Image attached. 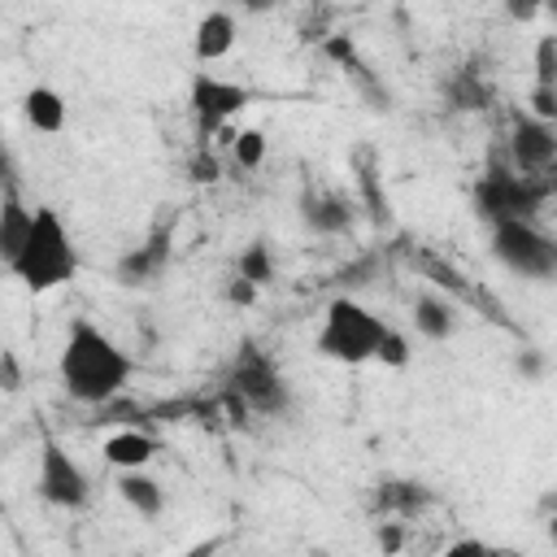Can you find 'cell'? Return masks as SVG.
Segmentation results:
<instances>
[{"instance_id": "6da1fadb", "label": "cell", "mask_w": 557, "mask_h": 557, "mask_svg": "<svg viewBox=\"0 0 557 557\" xmlns=\"http://www.w3.org/2000/svg\"><path fill=\"white\" fill-rule=\"evenodd\" d=\"M57 374H61V387L70 400L100 409L126 392V383L135 374V357L113 335H104L96 322L74 318L65 331V344H61Z\"/></svg>"}, {"instance_id": "7a4b0ae2", "label": "cell", "mask_w": 557, "mask_h": 557, "mask_svg": "<svg viewBox=\"0 0 557 557\" xmlns=\"http://www.w3.org/2000/svg\"><path fill=\"white\" fill-rule=\"evenodd\" d=\"M13 278H22L30 292H52V287H65L74 274H78V248L61 222L57 209L39 205L35 209V226L22 244V252L13 257L9 265Z\"/></svg>"}, {"instance_id": "3957f363", "label": "cell", "mask_w": 557, "mask_h": 557, "mask_svg": "<svg viewBox=\"0 0 557 557\" xmlns=\"http://www.w3.org/2000/svg\"><path fill=\"white\" fill-rule=\"evenodd\" d=\"M548 200H553V174H513L509 165L483 170L470 187V205L487 226H496V222H535V213Z\"/></svg>"}, {"instance_id": "277c9868", "label": "cell", "mask_w": 557, "mask_h": 557, "mask_svg": "<svg viewBox=\"0 0 557 557\" xmlns=\"http://www.w3.org/2000/svg\"><path fill=\"white\" fill-rule=\"evenodd\" d=\"M392 322H383L374 309H366L361 300L352 296H331L326 300V313H322V326L313 335V348L339 366H361V361H374V348L383 339Z\"/></svg>"}, {"instance_id": "5b68a950", "label": "cell", "mask_w": 557, "mask_h": 557, "mask_svg": "<svg viewBox=\"0 0 557 557\" xmlns=\"http://www.w3.org/2000/svg\"><path fill=\"white\" fill-rule=\"evenodd\" d=\"M222 392H231L248 413H265V418L292 409V387H287L283 370H278L274 357H270L265 348H257L252 339L239 344V352H235V361H231V370H226Z\"/></svg>"}, {"instance_id": "8992f818", "label": "cell", "mask_w": 557, "mask_h": 557, "mask_svg": "<svg viewBox=\"0 0 557 557\" xmlns=\"http://www.w3.org/2000/svg\"><path fill=\"white\" fill-rule=\"evenodd\" d=\"M492 257L518 278H553L557 274V244L535 222H496L492 226Z\"/></svg>"}, {"instance_id": "52a82bcc", "label": "cell", "mask_w": 557, "mask_h": 557, "mask_svg": "<svg viewBox=\"0 0 557 557\" xmlns=\"http://www.w3.org/2000/svg\"><path fill=\"white\" fill-rule=\"evenodd\" d=\"M252 100V91L244 83H231L222 74H209V70H196L191 74V87H187V104H191V122H196V135L209 139L218 135L235 113H244Z\"/></svg>"}, {"instance_id": "ba28073f", "label": "cell", "mask_w": 557, "mask_h": 557, "mask_svg": "<svg viewBox=\"0 0 557 557\" xmlns=\"http://www.w3.org/2000/svg\"><path fill=\"white\" fill-rule=\"evenodd\" d=\"M35 492L44 505L52 509H83L91 500V479L87 470L57 444V440H44L39 444V470H35Z\"/></svg>"}, {"instance_id": "9c48e42d", "label": "cell", "mask_w": 557, "mask_h": 557, "mask_svg": "<svg viewBox=\"0 0 557 557\" xmlns=\"http://www.w3.org/2000/svg\"><path fill=\"white\" fill-rule=\"evenodd\" d=\"M505 152H509V170L513 174H553V161H557V131H553V122H540L527 109L513 113Z\"/></svg>"}, {"instance_id": "30bf717a", "label": "cell", "mask_w": 557, "mask_h": 557, "mask_svg": "<svg viewBox=\"0 0 557 557\" xmlns=\"http://www.w3.org/2000/svg\"><path fill=\"white\" fill-rule=\"evenodd\" d=\"M170 257H174V226H170V222H161V226H152V235H148L144 244H135V248H126V252L117 257L113 278H117L122 287L157 283V278L165 274Z\"/></svg>"}, {"instance_id": "8fae6325", "label": "cell", "mask_w": 557, "mask_h": 557, "mask_svg": "<svg viewBox=\"0 0 557 557\" xmlns=\"http://www.w3.org/2000/svg\"><path fill=\"white\" fill-rule=\"evenodd\" d=\"M296 213H300V226L313 231V235H322V239L348 235L352 231V218H357L352 213V200L339 196V191H326V187H305Z\"/></svg>"}, {"instance_id": "7c38bea8", "label": "cell", "mask_w": 557, "mask_h": 557, "mask_svg": "<svg viewBox=\"0 0 557 557\" xmlns=\"http://www.w3.org/2000/svg\"><path fill=\"white\" fill-rule=\"evenodd\" d=\"M431 500H435L431 487H426V483H413V479H383V483H374V492H370V509H374L379 518H413V513H422Z\"/></svg>"}, {"instance_id": "4fadbf2b", "label": "cell", "mask_w": 557, "mask_h": 557, "mask_svg": "<svg viewBox=\"0 0 557 557\" xmlns=\"http://www.w3.org/2000/svg\"><path fill=\"white\" fill-rule=\"evenodd\" d=\"M239 39V26H235V13L226 9H209L200 22H196V35H191V52L200 65H213L222 61Z\"/></svg>"}, {"instance_id": "5bb4252c", "label": "cell", "mask_w": 557, "mask_h": 557, "mask_svg": "<svg viewBox=\"0 0 557 557\" xmlns=\"http://www.w3.org/2000/svg\"><path fill=\"white\" fill-rule=\"evenodd\" d=\"M30 226H35V209L22 200V191H0V265L4 270L22 252Z\"/></svg>"}, {"instance_id": "9a60e30c", "label": "cell", "mask_w": 557, "mask_h": 557, "mask_svg": "<svg viewBox=\"0 0 557 557\" xmlns=\"http://www.w3.org/2000/svg\"><path fill=\"white\" fill-rule=\"evenodd\" d=\"M413 326H418V335L431 339V344L453 339V331H457V309H453V300H444V296H435V292H422V296L413 300Z\"/></svg>"}, {"instance_id": "2e32d148", "label": "cell", "mask_w": 557, "mask_h": 557, "mask_svg": "<svg viewBox=\"0 0 557 557\" xmlns=\"http://www.w3.org/2000/svg\"><path fill=\"white\" fill-rule=\"evenodd\" d=\"M117 496H122L126 509H135L139 518H161V509H165V487H161L148 470H122V474H117Z\"/></svg>"}, {"instance_id": "e0dca14e", "label": "cell", "mask_w": 557, "mask_h": 557, "mask_svg": "<svg viewBox=\"0 0 557 557\" xmlns=\"http://www.w3.org/2000/svg\"><path fill=\"white\" fill-rule=\"evenodd\" d=\"M157 457V440L148 431H113L104 440V461L117 466V470H144L148 461Z\"/></svg>"}, {"instance_id": "ac0fdd59", "label": "cell", "mask_w": 557, "mask_h": 557, "mask_svg": "<svg viewBox=\"0 0 557 557\" xmlns=\"http://www.w3.org/2000/svg\"><path fill=\"white\" fill-rule=\"evenodd\" d=\"M444 100L461 113H479V109H492L496 91L479 70H457V74L444 78Z\"/></svg>"}, {"instance_id": "d6986e66", "label": "cell", "mask_w": 557, "mask_h": 557, "mask_svg": "<svg viewBox=\"0 0 557 557\" xmlns=\"http://www.w3.org/2000/svg\"><path fill=\"white\" fill-rule=\"evenodd\" d=\"M22 113H26V122H30L35 131H44V135L65 131V100H61V91H52V87H44V83L22 96Z\"/></svg>"}, {"instance_id": "ffe728a7", "label": "cell", "mask_w": 557, "mask_h": 557, "mask_svg": "<svg viewBox=\"0 0 557 557\" xmlns=\"http://www.w3.org/2000/svg\"><path fill=\"white\" fill-rule=\"evenodd\" d=\"M235 274H239V278H248L252 287H265V283L274 278V252H270V244H265V239H252V244L239 252Z\"/></svg>"}, {"instance_id": "44dd1931", "label": "cell", "mask_w": 557, "mask_h": 557, "mask_svg": "<svg viewBox=\"0 0 557 557\" xmlns=\"http://www.w3.org/2000/svg\"><path fill=\"white\" fill-rule=\"evenodd\" d=\"M379 270H383V257H379V252H361V257H352L348 265H339V270H335V283L344 287L339 296H352V292L370 287V283L379 278Z\"/></svg>"}, {"instance_id": "7402d4cb", "label": "cell", "mask_w": 557, "mask_h": 557, "mask_svg": "<svg viewBox=\"0 0 557 557\" xmlns=\"http://www.w3.org/2000/svg\"><path fill=\"white\" fill-rule=\"evenodd\" d=\"M374 361H383L387 370H405V366L413 361V344H409V335L396 331V326H387L383 339H379V348H374Z\"/></svg>"}, {"instance_id": "603a6c76", "label": "cell", "mask_w": 557, "mask_h": 557, "mask_svg": "<svg viewBox=\"0 0 557 557\" xmlns=\"http://www.w3.org/2000/svg\"><path fill=\"white\" fill-rule=\"evenodd\" d=\"M231 157H235V165L239 170H257L261 161H265V135L261 131H235L231 135Z\"/></svg>"}, {"instance_id": "cb8c5ba5", "label": "cell", "mask_w": 557, "mask_h": 557, "mask_svg": "<svg viewBox=\"0 0 557 557\" xmlns=\"http://www.w3.org/2000/svg\"><path fill=\"white\" fill-rule=\"evenodd\" d=\"M535 87H557V35H540L535 44Z\"/></svg>"}, {"instance_id": "d4e9b609", "label": "cell", "mask_w": 557, "mask_h": 557, "mask_svg": "<svg viewBox=\"0 0 557 557\" xmlns=\"http://www.w3.org/2000/svg\"><path fill=\"white\" fill-rule=\"evenodd\" d=\"M418 265H422V270H426V274H431L440 287H453L457 296H470V283H466V274H461V270H453V265H444L440 257H426V252H422V257H418Z\"/></svg>"}, {"instance_id": "484cf974", "label": "cell", "mask_w": 557, "mask_h": 557, "mask_svg": "<svg viewBox=\"0 0 557 557\" xmlns=\"http://www.w3.org/2000/svg\"><path fill=\"white\" fill-rule=\"evenodd\" d=\"M322 52H326L335 65H344V70H352V65L361 61V57H357V44H352L348 35H326V39H322Z\"/></svg>"}, {"instance_id": "4316f807", "label": "cell", "mask_w": 557, "mask_h": 557, "mask_svg": "<svg viewBox=\"0 0 557 557\" xmlns=\"http://www.w3.org/2000/svg\"><path fill=\"white\" fill-rule=\"evenodd\" d=\"M374 544L383 548V557H396V553L405 548V531H400V522H396V518H379V527H374Z\"/></svg>"}, {"instance_id": "83f0119b", "label": "cell", "mask_w": 557, "mask_h": 557, "mask_svg": "<svg viewBox=\"0 0 557 557\" xmlns=\"http://www.w3.org/2000/svg\"><path fill=\"white\" fill-rule=\"evenodd\" d=\"M0 392H22V361L13 348H0Z\"/></svg>"}, {"instance_id": "f1b7e54d", "label": "cell", "mask_w": 557, "mask_h": 557, "mask_svg": "<svg viewBox=\"0 0 557 557\" xmlns=\"http://www.w3.org/2000/svg\"><path fill=\"white\" fill-rule=\"evenodd\" d=\"M531 117H540V122L557 117V87H535L531 91Z\"/></svg>"}, {"instance_id": "f546056e", "label": "cell", "mask_w": 557, "mask_h": 557, "mask_svg": "<svg viewBox=\"0 0 557 557\" xmlns=\"http://www.w3.org/2000/svg\"><path fill=\"white\" fill-rule=\"evenodd\" d=\"M191 178H196V183H213V178H218V157H213L205 144H200V152L191 157Z\"/></svg>"}, {"instance_id": "4dcf8cb0", "label": "cell", "mask_w": 557, "mask_h": 557, "mask_svg": "<svg viewBox=\"0 0 557 557\" xmlns=\"http://www.w3.org/2000/svg\"><path fill=\"white\" fill-rule=\"evenodd\" d=\"M513 370H518L522 379H540V374H544V357H540V348H522V352L513 357Z\"/></svg>"}, {"instance_id": "1f68e13d", "label": "cell", "mask_w": 557, "mask_h": 557, "mask_svg": "<svg viewBox=\"0 0 557 557\" xmlns=\"http://www.w3.org/2000/svg\"><path fill=\"white\" fill-rule=\"evenodd\" d=\"M226 300H231V305H252V300H257V287H252L248 278L231 274V278H226Z\"/></svg>"}, {"instance_id": "d6a6232c", "label": "cell", "mask_w": 557, "mask_h": 557, "mask_svg": "<svg viewBox=\"0 0 557 557\" xmlns=\"http://www.w3.org/2000/svg\"><path fill=\"white\" fill-rule=\"evenodd\" d=\"M444 557H492V548L483 540H453L444 548Z\"/></svg>"}, {"instance_id": "836d02e7", "label": "cell", "mask_w": 557, "mask_h": 557, "mask_svg": "<svg viewBox=\"0 0 557 557\" xmlns=\"http://www.w3.org/2000/svg\"><path fill=\"white\" fill-rule=\"evenodd\" d=\"M509 17L527 22V17H535V4H509Z\"/></svg>"}, {"instance_id": "e575fe53", "label": "cell", "mask_w": 557, "mask_h": 557, "mask_svg": "<svg viewBox=\"0 0 557 557\" xmlns=\"http://www.w3.org/2000/svg\"><path fill=\"white\" fill-rule=\"evenodd\" d=\"M187 557H213V544H196Z\"/></svg>"}, {"instance_id": "d590c367", "label": "cell", "mask_w": 557, "mask_h": 557, "mask_svg": "<svg viewBox=\"0 0 557 557\" xmlns=\"http://www.w3.org/2000/svg\"><path fill=\"white\" fill-rule=\"evenodd\" d=\"M492 557H496V553H492Z\"/></svg>"}]
</instances>
